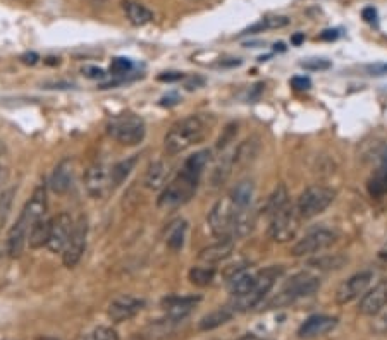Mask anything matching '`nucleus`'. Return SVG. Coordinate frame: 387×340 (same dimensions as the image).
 Instances as JSON below:
<instances>
[{"label": "nucleus", "instance_id": "obj_1", "mask_svg": "<svg viewBox=\"0 0 387 340\" xmlns=\"http://www.w3.org/2000/svg\"><path fill=\"white\" fill-rule=\"evenodd\" d=\"M46 215V191L43 186H38L33 191L31 198L28 199L24 208L21 210L19 218L16 220V224L9 229L7 234V253L9 256L17 258L23 253L24 246L28 244V234L30 229L38 218L45 217Z\"/></svg>", "mask_w": 387, "mask_h": 340}, {"label": "nucleus", "instance_id": "obj_2", "mask_svg": "<svg viewBox=\"0 0 387 340\" xmlns=\"http://www.w3.org/2000/svg\"><path fill=\"white\" fill-rule=\"evenodd\" d=\"M215 120L212 116H203V114H196V116H188L181 119L166 134V139H164L166 152L174 156L178 153L186 152L196 143L203 141L210 132V129H212Z\"/></svg>", "mask_w": 387, "mask_h": 340}, {"label": "nucleus", "instance_id": "obj_3", "mask_svg": "<svg viewBox=\"0 0 387 340\" xmlns=\"http://www.w3.org/2000/svg\"><path fill=\"white\" fill-rule=\"evenodd\" d=\"M198 182L200 179L179 170L178 175L171 182H167L166 188L160 193L159 208L172 210L188 203L195 196L196 189H198Z\"/></svg>", "mask_w": 387, "mask_h": 340}, {"label": "nucleus", "instance_id": "obj_4", "mask_svg": "<svg viewBox=\"0 0 387 340\" xmlns=\"http://www.w3.org/2000/svg\"><path fill=\"white\" fill-rule=\"evenodd\" d=\"M107 132L116 141L126 146H136L145 139L146 126L145 120L135 114H119L114 116L107 124Z\"/></svg>", "mask_w": 387, "mask_h": 340}, {"label": "nucleus", "instance_id": "obj_5", "mask_svg": "<svg viewBox=\"0 0 387 340\" xmlns=\"http://www.w3.org/2000/svg\"><path fill=\"white\" fill-rule=\"evenodd\" d=\"M318 287H320L318 277L308 274V271H301V274L293 275V277L286 282L282 291L268 303V307L286 306V304L293 303V301L307 298V296H311L313 292H317Z\"/></svg>", "mask_w": 387, "mask_h": 340}, {"label": "nucleus", "instance_id": "obj_6", "mask_svg": "<svg viewBox=\"0 0 387 340\" xmlns=\"http://www.w3.org/2000/svg\"><path fill=\"white\" fill-rule=\"evenodd\" d=\"M334 199V189L327 188V186H310L300 195L296 212H298L300 218H313L324 213Z\"/></svg>", "mask_w": 387, "mask_h": 340}, {"label": "nucleus", "instance_id": "obj_7", "mask_svg": "<svg viewBox=\"0 0 387 340\" xmlns=\"http://www.w3.org/2000/svg\"><path fill=\"white\" fill-rule=\"evenodd\" d=\"M282 275V267H268L265 270L258 271L255 285H253L252 291L248 292L243 298H236L234 310L236 311H246L255 307L257 304H260L264 301L265 296L270 292V289L274 287L275 280Z\"/></svg>", "mask_w": 387, "mask_h": 340}, {"label": "nucleus", "instance_id": "obj_8", "mask_svg": "<svg viewBox=\"0 0 387 340\" xmlns=\"http://www.w3.org/2000/svg\"><path fill=\"white\" fill-rule=\"evenodd\" d=\"M300 229V215L296 212V206L291 203L279 210L270 217V225H268V235L275 242H288L296 235Z\"/></svg>", "mask_w": 387, "mask_h": 340}, {"label": "nucleus", "instance_id": "obj_9", "mask_svg": "<svg viewBox=\"0 0 387 340\" xmlns=\"http://www.w3.org/2000/svg\"><path fill=\"white\" fill-rule=\"evenodd\" d=\"M238 212H241V210L234 205V202L229 196L215 203L212 212L209 213V225L217 238L232 239V227H234Z\"/></svg>", "mask_w": 387, "mask_h": 340}, {"label": "nucleus", "instance_id": "obj_10", "mask_svg": "<svg viewBox=\"0 0 387 340\" xmlns=\"http://www.w3.org/2000/svg\"><path fill=\"white\" fill-rule=\"evenodd\" d=\"M85 188L88 195L95 199H102L114 189L110 167L103 163H93L85 172Z\"/></svg>", "mask_w": 387, "mask_h": 340}, {"label": "nucleus", "instance_id": "obj_11", "mask_svg": "<svg viewBox=\"0 0 387 340\" xmlns=\"http://www.w3.org/2000/svg\"><path fill=\"white\" fill-rule=\"evenodd\" d=\"M336 242V234L327 229H317L311 231L304 235L303 239H300L295 246L291 248L293 256H308L320 253L324 249H329Z\"/></svg>", "mask_w": 387, "mask_h": 340}, {"label": "nucleus", "instance_id": "obj_12", "mask_svg": "<svg viewBox=\"0 0 387 340\" xmlns=\"http://www.w3.org/2000/svg\"><path fill=\"white\" fill-rule=\"evenodd\" d=\"M73 229L74 222L69 213L62 212L50 218V235L46 248L52 253H64L67 242H69L71 234H73Z\"/></svg>", "mask_w": 387, "mask_h": 340}, {"label": "nucleus", "instance_id": "obj_13", "mask_svg": "<svg viewBox=\"0 0 387 340\" xmlns=\"http://www.w3.org/2000/svg\"><path fill=\"white\" fill-rule=\"evenodd\" d=\"M86 235H88V222H86L85 217H81L74 224L73 234H71L69 242H67L66 249L62 253V261L67 268H74L80 263L86 248Z\"/></svg>", "mask_w": 387, "mask_h": 340}, {"label": "nucleus", "instance_id": "obj_14", "mask_svg": "<svg viewBox=\"0 0 387 340\" xmlns=\"http://www.w3.org/2000/svg\"><path fill=\"white\" fill-rule=\"evenodd\" d=\"M372 280H374V271L372 270H363L360 274H354L353 277H350L346 282L339 285L338 292H336V301L339 304H347L351 301L358 299L367 292Z\"/></svg>", "mask_w": 387, "mask_h": 340}, {"label": "nucleus", "instance_id": "obj_15", "mask_svg": "<svg viewBox=\"0 0 387 340\" xmlns=\"http://www.w3.org/2000/svg\"><path fill=\"white\" fill-rule=\"evenodd\" d=\"M145 307V301L135 298V296H123L110 303L109 306V318L116 323H123V321L135 318L139 311Z\"/></svg>", "mask_w": 387, "mask_h": 340}, {"label": "nucleus", "instance_id": "obj_16", "mask_svg": "<svg viewBox=\"0 0 387 340\" xmlns=\"http://www.w3.org/2000/svg\"><path fill=\"white\" fill-rule=\"evenodd\" d=\"M336 325H338V318L327 316V314H315V316H310L301 325L298 335L303 339L320 337V335H325L334 330Z\"/></svg>", "mask_w": 387, "mask_h": 340}, {"label": "nucleus", "instance_id": "obj_17", "mask_svg": "<svg viewBox=\"0 0 387 340\" xmlns=\"http://www.w3.org/2000/svg\"><path fill=\"white\" fill-rule=\"evenodd\" d=\"M198 303V296H169L162 301V306L171 320H182L191 313V310Z\"/></svg>", "mask_w": 387, "mask_h": 340}, {"label": "nucleus", "instance_id": "obj_18", "mask_svg": "<svg viewBox=\"0 0 387 340\" xmlns=\"http://www.w3.org/2000/svg\"><path fill=\"white\" fill-rule=\"evenodd\" d=\"M387 304V284H379L372 291H368L360 301V313L365 316H375L381 313Z\"/></svg>", "mask_w": 387, "mask_h": 340}, {"label": "nucleus", "instance_id": "obj_19", "mask_svg": "<svg viewBox=\"0 0 387 340\" xmlns=\"http://www.w3.org/2000/svg\"><path fill=\"white\" fill-rule=\"evenodd\" d=\"M74 179V163L71 159H64L59 165L53 170L52 177H50V188L57 195H64L69 191V188L73 186Z\"/></svg>", "mask_w": 387, "mask_h": 340}, {"label": "nucleus", "instance_id": "obj_20", "mask_svg": "<svg viewBox=\"0 0 387 340\" xmlns=\"http://www.w3.org/2000/svg\"><path fill=\"white\" fill-rule=\"evenodd\" d=\"M232 249H234V239H222V241L217 242V244H212L209 246V248L202 249L198 255V260L207 265L218 263V261L231 256Z\"/></svg>", "mask_w": 387, "mask_h": 340}, {"label": "nucleus", "instance_id": "obj_21", "mask_svg": "<svg viewBox=\"0 0 387 340\" xmlns=\"http://www.w3.org/2000/svg\"><path fill=\"white\" fill-rule=\"evenodd\" d=\"M257 280V274H252L246 268L239 270L238 274H234L232 277H229V291L234 298H243L248 294L253 289Z\"/></svg>", "mask_w": 387, "mask_h": 340}, {"label": "nucleus", "instance_id": "obj_22", "mask_svg": "<svg viewBox=\"0 0 387 340\" xmlns=\"http://www.w3.org/2000/svg\"><path fill=\"white\" fill-rule=\"evenodd\" d=\"M253 195H255V186H253L252 181H241L239 184H236L232 188V191L229 193V198L234 202V205L238 206L239 210H246L252 208V202H253Z\"/></svg>", "mask_w": 387, "mask_h": 340}, {"label": "nucleus", "instance_id": "obj_23", "mask_svg": "<svg viewBox=\"0 0 387 340\" xmlns=\"http://www.w3.org/2000/svg\"><path fill=\"white\" fill-rule=\"evenodd\" d=\"M49 235H50V218L42 217L31 225L30 229V234H28V246L31 249H38L46 246L49 242Z\"/></svg>", "mask_w": 387, "mask_h": 340}, {"label": "nucleus", "instance_id": "obj_24", "mask_svg": "<svg viewBox=\"0 0 387 340\" xmlns=\"http://www.w3.org/2000/svg\"><path fill=\"white\" fill-rule=\"evenodd\" d=\"M123 6H124V12H126L129 23L135 24V26H145V24L152 23L153 21L152 10H148L145 6H141V3L128 0V2H124Z\"/></svg>", "mask_w": 387, "mask_h": 340}, {"label": "nucleus", "instance_id": "obj_25", "mask_svg": "<svg viewBox=\"0 0 387 340\" xmlns=\"http://www.w3.org/2000/svg\"><path fill=\"white\" fill-rule=\"evenodd\" d=\"M167 175H169V167L166 165L164 162H153L152 165L148 167L145 175V186L148 189H160V188H166V182H167Z\"/></svg>", "mask_w": 387, "mask_h": 340}, {"label": "nucleus", "instance_id": "obj_26", "mask_svg": "<svg viewBox=\"0 0 387 340\" xmlns=\"http://www.w3.org/2000/svg\"><path fill=\"white\" fill-rule=\"evenodd\" d=\"M209 160H210V152L209 150H202V152H196L195 155L188 156L186 162L182 163L181 170L186 172V174L193 175V177L200 179L202 177L203 170H205L207 163H209Z\"/></svg>", "mask_w": 387, "mask_h": 340}, {"label": "nucleus", "instance_id": "obj_27", "mask_svg": "<svg viewBox=\"0 0 387 340\" xmlns=\"http://www.w3.org/2000/svg\"><path fill=\"white\" fill-rule=\"evenodd\" d=\"M236 310L234 307H221V310H215L210 314H207L205 318H202L200 321V330H214V328L221 327V325L227 323L232 316H234Z\"/></svg>", "mask_w": 387, "mask_h": 340}, {"label": "nucleus", "instance_id": "obj_28", "mask_svg": "<svg viewBox=\"0 0 387 340\" xmlns=\"http://www.w3.org/2000/svg\"><path fill=\"white\" fill-rule=\"evenodd\" d=\"M368 195L372 198H382L387 195V162L381 163L377 167V170L372 174V177L368 179Z\"/></svg>", "mask_w": 387, "mask_h": 340}, {"label": "nucleus", "instance_id": "obj_29", "mask_svg": "<svg viewBox=\"0 0 387 340\" xmlns=\"http://www.w3.org/2000/svg\"><path fill=\"white\" fill-rule=\"evenodd\" d=\"M186 232H188V222L186 220H175L174 224H171L166 241L172 251H179V249H182V246H184Z\"/></svg>", "mask_w": 387, "mask_h": 340}, {"label": "nucleus", "instance_id": "obj_30", "mask_svg": "<svg viewBox=\"0 0 387 340\" xmlns=\"http://www.w3.org/2000/svg\"><path fill=\"white\" fill-rule=\"evenodd\" d=\"M288 203H289L288 189H286L284 184L277 186V188H275V191L270 195V198H268L267 205H265V215L270 218L272 215L277 213L281 208H284Z\"/></svg>", "mask_w": 387, "mask_h": 340}, {"label": "nucleus", "instance_id": "obj_31", "mask_svg": "<svg viewBox=\"0 0 387 340\" xmlns=\"http://www.w3.org/2000/svg\"><path fill=\"white\" fill-rule=\"evenodd\" d=\"M136 162H138V159H136V155H132L126 160H121V162H117L114 167H110V175H112L114 189H116L117 186H121L124 181H126L128 175L131 174L132 169H135Z\"/></svg>", "mask_w": 387, "mask_h": 340}, {"label": "nucleus", "instance_id": "obj_32", "mask_svg": "<svg viewBox=\"0 0 387 340\" xmlns=\"http://www.w3.org/2000/svg\"><path fill=\"white\" fill-rule=\"evenodd\" d=\"M191 284L198 285V287H207L214 282L215 278V270L212 267H195L189 270L188 274Z\"/></svg>", "mask_w": 387, "mask_h": 340}, {"label": "nucleus", "instance_id": "obj_33", "mask_svg": "<svg viewBox=\"0 0 387 340\" xmlns=\"http://www.w3.org/2000/svg\"><path fill=\"white\" fill-rule=\"evenodd\" d=\"M14 196H16V189L9 188L0 195V227L6 224L7 217H9L10 208H12Z\"/></svg>", "mask_w": 387, "mask_h": 340}, {"label": "nucleus", "instance_id": "obj_34", "mask_svg": "<svg viewBox=\"0 0 387 340\" xmlns=\"http://www.w3.org/2000/svg\"><path fill=\"white\" fill-rule=\"evenodd\" d=\"M131 69L132 62L126 59V57H117V59H112V62H110V73H112L114 76H124V74H128Z\"/></svg>", "mask_w": 387, "mask_h": 340}, {"label": "nucleus", "instance_id": "obj_35", "mask_svg": "<svg viewBox=\"0 0 387 340\" xmlns=\"http://www.w3.org/2000/svg\"><path fill=\"white\" fill-rule=\"evenodd\" d=\"M86 340H119V335L110 327H98L88 335Z\"/></svg>", "mask_w": 387, "mask_h": 340}, {"label": "nucleus", "instance_id": "obj_36", "mask_svg": "<svg viewBox=\"0 0 387 340\" xmlns=\"http://www.w3.org/2000/svg\"><path fill=\"white\" fill-rule=\"evenodd\" d=\"M300 66L307 71H327L331 69V60L327 59H307L301 60Z\"/></svg>", "mask_w": 387, "mask_h": 340}, {"label": "nucleus", "instance_id": "obj_37", "mask_svg": "<svg viewBox=\"0 0 387 340\" xmlns=\"http://www.w3.org/2000/svg\"><path fill=\"white\" fill-rule=\"evenodd\" d=\"M261 21H264L265 28H282V26H286V24L289 23L288 17H284V16L265 17V19H261Z\"/></svg>", "mask_w": 387, "mask_h": 340}, {"label": "nucleus", "instance_id": "obj_38", "mask_svg": "<svg viewBox=\"0 0 387 340\" xmlns=\"http://www.w3.org/2000/svg\"><path fill=\"white\" fill-rule=\"evenodd\" d=\"M291 86L295 89H300V91H304V89L311 88V80L307 76H295L291 80Z\"/></svg>", "mask_w": 387, "mask_h": 340}, {"label": "nucleus", "instance_id": "obj_39", "mask_svg": "<svg viewBox=\"0 0 387 340\" xmlns=\"http://www.w3.org/2000/svg\"><path fill=\"white\" fill-rule=\"evenodd\" d=\"M184 78V74L178 73V71H169V73H162L159 74L157 80L162 81V83H175V81H181Z\"/></svg>", "mask_w": 387, "mask_h": 340}, {"label": "nucleus", "instance_id": "obj_40", "mask_svg": "<svg viewBox=\"0 0 387 340\" xmlns=\"http://www.w3.org/2000/svg\"><path fill=\"white\" fill-rule=\"evenodd\" d=\"M367 73L370 76H387V64L377 62V64H372V66L367 67Z\"/></svg>", "mask_w": 387, "mask_h": 340}, {"label": "nucleus", "instance_id": "obj_41", "mask_svg": "<svg viewBox=\"0 0 387 340\" xmlns=\"http://www.w3.org/2000/svg\"><path fill=\"white\" fill-rule=\"evenodd\" d=\"M83 73L89 78V80H102V78H105L103 69H98V67H85Z\"/></svg>", "mask_w": 387, "mask_h": 340}, {"label": "nucleus", "instance_id": "obj_42", "mask_svg": "<svg viewBox=\"0 0 387 340\" xmlns=\"http://www.w3.org/2000/svg\"><path fill=\"white\" fill-rule=\"evenodd\" d=\"M363 19L367 21V23H375V21H377V10H375L374 7L363 9Z\"/></svg>", "mask_w": 387, "mask_h": 340}, {"label": "nucleus", "instance_id": "obj_43", "mask_svg": "<svg viewBox=\"0 0 387 340\" xmlns=\"http://www.w3.org/2000/svg\"><path fill=\"white\" fill-rule=\"evenodd\" d=\"M322 40L325 42H332V40H338L339 38V30H325L324 33L320 35Z\"/></svg>", "mask_w": 387, "mask_h": 340}, {"label": "nucleus", "instance_id": "obj_44", "mask_svg": "<svg viewBox=\"0 0 387 340\" xmlns=\"http://www.w3.org/2000/svg\"><path fill=\"white\" fill-rule=\"evenodd\" d=\"M178 102H179L178 95H169V96H164V98L160 100V105H162V107H172V105H175Z\"/></svg>", "mask_w": 387, "mask_h": 340}, {"label": "nucleus", "instance_id": "obj_45", "mask_svg": "<svg viewBox=\"0 0 387 340\" xmlns=\"http://www.w3.org/2000/svg\"><path fill=\"white\" fill-rule=\"evenodd\" d=\"M21 60H23L24 64H31V66H33V64H37V60H38V55L37 53H24L23 57H21Z\"/></svg>", "mask_w": 387, "mask_h": 340}, {"label": "nucleus", "instance_id": "obj_46", "mask_svg": "<svg viewBox=\"0 0 387 340\" xmlns=\"http://www.w3.org/2000/svg\"><path fill=\"white\" fill-rule=\"evenodd\" d=\"M203 83H205V81H203L202 78H193V80H189L188 83H186V88H188V89H196V88H198V86H202Z\"/></svg>", "mask_w": 387, "mask_h": 340}, {"label": "nucleus", "instance_id": "obj_47", "mask_svg": "<svg viewBox=\"0 0 387 340\" xmlns=\"http://www.w3.org/2000/svg\"><path fill=\"white\" fill-rule=\"evenodd\" d=\"M227 129H229V138H232V136H234V132H236V131H234V126H229ZM225 145H227V138L221 139L217 146H218V148H222V146H225Z\"/></svg>", "mask_w": 387, "mask_h": 340}, {"label": "nucleus", "instance_id": "obj_48", "mask_svg": "<svg viewBox=\"0 0 387 340\" xmlns=\"http://www.w3.org/2000/svg\"><path fill=\"white\" fill-rule=\"evenodd\" d=\"M301 42H304V35H303V33H296L295 37L291 38V43H293V45H300Z\"/></svg>", "mask_w": 387, "mask_h": 340}, {"label": "nucleus", "instance_id": "obj_49", "mask_svg": "<svg viewBox=\"0 0 387 340\" xmlns=\"http://www.w3.org/2000/svg\"><path fill=\"white\" fill-rule=\"evenodd\" d=\"M238 340H264V339L257 337L255 334H246V335H243V337L238 339Z\"/></svg>", "mask_w": 387, "mask_h": 340}]
</instances>
